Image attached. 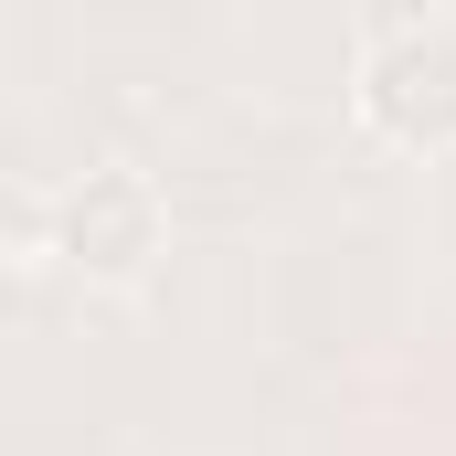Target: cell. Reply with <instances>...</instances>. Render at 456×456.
<instances>
[{
  "instance_id": "6da1fadb",
  "label": "cell",
  "mask_w": 456,
  "mask_h": 456,
  "mask_svg": "<svg viewBox=\"0 0 456 456\" xmlns=\"http://www.w3.org/2000/svg\"><path fill=\"white\" fill-rule=\"evenodd\" d=\"M361 96L403 138H456V21H382Z\"/></svg>"
},
{
  "instance_id": "7a4b0ae2",
  "label": "cell",
  "mask_w": 456,
  "mask_h": 456,
  "mask_svg": "<svg viewBox=\"0 0 456 456\" xmlns=\"http://www.w3.org/2000/svg\"><path fill=\"white\" fill-rule=\"evenodd\" d=\"M75 255H96V265H127L138 244H149V191L127 181V170H86V191H75Z\"/></svg>"
}]
</instances>
